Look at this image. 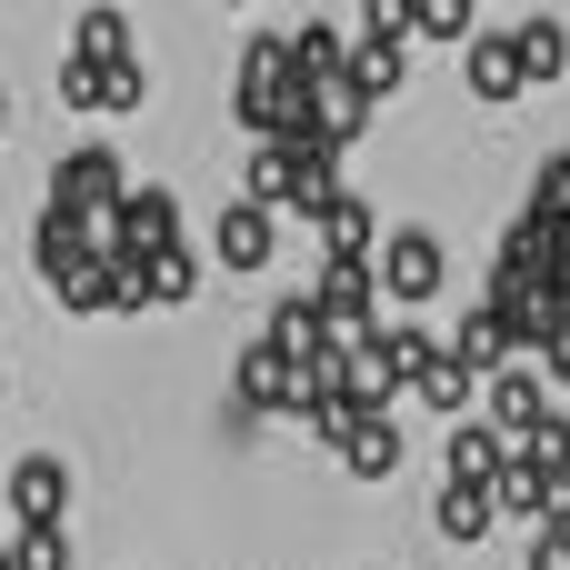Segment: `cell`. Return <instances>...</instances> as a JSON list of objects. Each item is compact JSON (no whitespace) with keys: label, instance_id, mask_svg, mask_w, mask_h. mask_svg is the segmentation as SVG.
Listing matches in <instances>:
<instances>
[{"label":"cell","instance_id":"1","mask_svg":"<svg viewBox=\"0 0 570 570\" xmlns=\"http://www.w3.org/2000/svg\"><path fill=\"white\" fill-rule=\"evenodd\" d=\"M230 110H240V130H250V140H311V130H321V80L301 70L291 30H261V40L240 50Z\"/></svg>","mask_w":570,"mask_h":570},{"label":"cell","instance_id":"2","mask_svg":"<svg viewBox=\"0 0 570 570\" xmlns=\"http://www.w3.org/2000/svg\"><path fill=\"white\" fill-rule=\"evenodd\" d=\"M170 240H180V200H170L160 180H140V190L100 220V250H110V261H130V271H140L150 250H170Z\"/></svg>","mask_w":570,"mask_h":570},{"label":"cell","instance_id":"3","mask_svg":"<svg viewBox=\"0 0 570 570\" xmlns=\"http://www.w3.org/2000/svg\"><path fill=\"white\" fill-rule=\"evenodd\" d=\"M381 291H391L401 311L441 301V291H451V250H441V230H421V220L391 230V240H381Z\"/></svg>","mask_w":570,"mask_h":570},{"label":"cell","instance_id":"4","mask_svg":"<svg viewBox=\"0 0 570 570\" xmlns=\"http://www.w3.org/2000/svg\"><path fill=\"white\" fill-rule=\"evenodd\" d=\"M50 200H60V210H90V220H110V210L130 200V170H120L100 140H80V150H60V160H50Z\"/></svg>","mask_w":570,"mask_h":570},{"label":"cell","instance_id":"5","mask_svg":"<svg viewBox=\"0 0 570 570\" xmlns=\"http://www.w3.org/2000/svg\"><path fill=\"white\" fill-rule=\"evenodd\" d=\"M311 301H321V321H331L341 341H371V331H381V261H331Z\"/></svg>","mask_w":570,"mask_h":570},{"label":"cell","instance_id":"6","mask_svg":"<svg viewBox=\"0 0 570 570\" xmlns=\"http://www.w3.org/2000/svg\"><path fill=\"white\" fill-rule=\"evenodd\" d=\"M230 401H240V411H261V421H271V411H301V361L261 331V341L230 361Z\"/></svg>","mask_w":570,"mask_h":570},{"label":"cell","instance_id":"7","mask_svg":"<svg viewBox=\"0 0 570 570\" xmlns=\"http://www.w3.org/2000/svg\"><path fill=\"white\" fill-rule=\"evenodd\" d=\"M30 261H40V281L60 291L70 271H90V261H100V220H90V210H60V200H50V210L30 220Z\"/></svg>","mask_w":570,"mask_h":570},{"label":"cell","instance_id":"8","mask_svg":"<svg viewBox=\"0 0 570 570\" xmlns=\"http://www.w3.org/2000/svg\"><path fill=\"white\" fill-rule=\"evenodd\" d=\"M461 80H471V100H521V90H531L521 30H471V40H461Z\"/></svg>","mask_w":570,"mask_h":570},{"label":"cell","instance_id":"9","mask_svg":"<svg viewBox=\"0 0 570 570\" xmlns=\"http://www.w3.org/2000/svg\"><path fill=\"white\" fill-rule=\"evenodd\" d=\"M70 511V461L60 451H20L10 461V531H40Z\"/></svg>","mask_w":570,"mask_h":570},{"label":"cell","instance_id":"10","mask_svg":"<svg viewBox=\"0 0 570 570\" xmlns=\"http://www.w3.org/2000/svg\"><path fill=\"white\" fill-rule=\"evenodd\" d=\"M210 250H220V271H271V250H281V210L240 190V200L220 210V240H210Z\"/></svg>","mask_w":570,"mask_h":570},{"label":"cell","instance_id":"11","mask_svg":"<svg viewBox=\"0 0 570 570\" xmlns=\"http://www.w3.org/2000/svg\"><path fill=\"white\" fill-rule=\"evenodd\" d=\"M501 471H511V431H501V421H451L441 481H501Z\"/></svg>","mask_w":570,"mask_h":570},{"label":"cell","instance_id":"12","mask_svg":"<svg viewBox=\"0 0 570 570\" xmlns=\"http://www.w3.org/2000/svg\"><path fill=\"white\" fill-rule=\"evenodd\" d=\"M351 80H361L371 100H391V90L411 80V30H371V20H361V40H351Z\"/></svg>","mask_w":570,"mask_h":570},{"label":"cell","instance_id":"13","mask_svg":"<svg viewBox=\"0 0 570 570\" xmlns=\"http://www.w3.org/2000/svg\"><path fill=\"white\" fill-rule=\"evenodd\" d=\"M331 200H341V150L331 140H291V210L321 220Z\"/></svg>","mask_w":570,"mask_h":570},{"label":"cell","instance_id":"14","mask_svg":"<svg viewBox=\"0 0 570 570\" xmlns=\"http://www.w3.org/2000/svg\"><path fill=\"white\" fill-rule=\"evenodd\" d=\"M321 240H331V261H381L391 230H381V210H371L361 190H341V200L321 210Z\"/></svg>","mask_w":570,"mask_h":570},{"label":"cell","instance_id":"15","mask_svg":"<svg viewBox=\"0 0 570 570\" xmlns=\"http://www.w3.org/2000/svg\"><path fill=\"white\" fill-rule=\"evenodd\" d=\"M491 421L521 441V431H541L551 421V371H491Z\"/></svg>","mask_w":570,"mask_h":570},{"label":"cell","instance_id":"16","mask_svg":"<svg viewBox=\"0 0 570 570\" xmlns=\"http://www.w3.org/2000/svg\"><path fill=\"white\" fill-rule=\"evenodd\" d=\"M431 521H441V541L471 551V541L501 521V491H491V481H441V511H431Z\"/></svg>","mask_w":570,"mask_h":570},{"label":"cell","instance_id":"17","mask_svg":"<svg viewBox=\"0 0 570 570\" xmlns=\"http://www.w3.org/2000/svg\"><path fill=\"white\" fill-rule=\"evenodd\" d=\"M70 50H80V60H140V30H130L120 0H90L80 30H70Z\"/></svg>","mask_w":570,"mask_h":570},{"label":"cell","instance_id":"18","mask_svg":"<svg viewBox=\"0 0 570 570\" xmlns=\"http://www.w3.org/2000/svg\"><path fill=\"white\" fill-rule=\"evenodd\" d=\"M501 271H531V281H551V271H561V220L521 210V220L501 230Z\"/></svg>","mask_w":570,"mask_h":570},{"label":"cell","instance_id":"19","mask_svg":"<svg viewBox=\"0 0 570 570\" xmlns=\"http://www.w3.org/2000/svg\"><path fill=\"white\" fill-rule=\"evenodd\" d=\"M190 291H200V250H190V240H170V250L140 261V311H170V301H190Z\"/></svg>","mask_w":570,"mask_h":570},{"label":"cell","instance_id":"20","mask_svg":"<svg viewBox=\"0 0 570 570\" xmlns=\"http://www.w3.org/2000/svg\"><path fill=\"white\" fill-rule=\"evenodd\" d=\"M361 130H371V90H361L351 70H341V80H321V130H311V140H331V150H351Z\"/></svg>","mask_w":570,"mask_h":570},{"label":"cell","instance_id":"21","mask_svg":"<svg viewBox=\"0 0 570 570\" xmlns=\"http://www.w3.org/2000/svg\"><path fill=\"white\" fill-rule=\"evenodd\" d=\"M341 471H351V481H391V471H401V431H391V411H371V421L341 441Z\"/></svg>","mask_w":570,"mask_h":570},{"label":"cell","instance_id":"22","mask_svg":"<svg viewBox=\"0 0 570 570\" xmlns=\"http://www.w3.org/2000/svg\"><path fill=\"white\" fill-rule=\"evenodd\" d=\"M451 351H461V361L491 381V371L511 361V331H501V311H491V301H471V311H461V341H451Z\"/></svg>","mask_w":570,"mask_h":570},{"label":"cell","instance_id":"23","mask_svg":"<svg viewBox=\"0 0 570 570\" xmlns=\"http://www.w3.org/2000/svg\"><path fill=\"white\" fill-rule=\"evenodd\" d=\"M471 381H481V371H471V361H461V351L441 341V361L421 371V401H431L441 421H461V411H471Z\"/></svg>","mask_w":570,"mask_h":570},{"label":"cell","instance_id":"24","mask_svg":"<svg viewBox=\"0 0 570 570\" xmlns=\"http://www.w3.org/2000/svg\"><path fill=\"white\" fill-rule=\"evenodd\" d=\"M291 50H301V70H311V80H341V70H351V40H341L331 20H301V30H291Z\"/></svg>","mask_w":570,"mask_h":570},{"label":"cell","instance_id":"25","mask_svg":"<svg viewBox=\"0 0 570 570\" xmlns=\"http://www.w3.org/2000/svg\"><path fill=\"white\" fill-rule=\"evenodd\" d=\"M411 30H421V40H451V50H461V40L481 30V0H411Z\"/></svg>","mask_w":570,"mask_h":570},{"label":"cell","instance_id":"26","mask_svg":"<svg viewBox=\"0 0 570 570\" xmlns=\"http://www.w3.org/2000/svg\"><path fill=\"white\" fill-rule=\"evenodd\" d=\"M60 100H70V110H110V60L60 50Z\"/></svg>","mask_w":570,"mask_h":570},{"label":"cell","instance_id":"27","mask_svg":"<svg viewBox=\"0 0 570 570\" xmlns=\"http://www.w3.org/2000/svg\"><path fill=\"white\" fill-rule=\"evenodd\" d=\"M541 471H551V461H531V451H511V471H501V481H491V491H501V511H511V521H541Z\"/></svg>","mask_w":570,"mask_h":570},{"label":"cell","instance_id":"28","mask_svg":"<svg viewBox=\"0 0 570 570\" xmlns=\"http://www.w3.org/2000/svg\"><path fill=\"white\" fill-rule=\"evenodd\" d=\"M521 60H531V80H561L570 70V30L561 20H521Z\"/></svg>","mask_w":570,"mask_h":570},{"label":"cell","instance_id":"29","mask_svg":"<svg viewBox=\"0 0 570 570\" xmlns=\"http://www.w3.org/2000/svg\"><path fill=\"white\" fill-rule=\"evenodd\" d=\"M250 200L291 210V140H261V150H250Z\"/></svg>","mask_w":570,"mask_h":570},{"label":"cell","instance_id":"30","mask_svg":"<svg viewBox=\"0 0 570 570\" xmlns=\"http://www.w3.org/2000/svg\"><path fill=\"white\" fill-rule=\"evenodd\" d=\"M531 210L570 230V150H551V160H541V180H531Z\"/></svg>","mask_w":570,"mask_h":570},{"label":"cell","instance_id":"31","mask_svg":"<svg viewBox=\"0 0 570 570\" xmlns=\"http://www.w3.org/2000/svg\"><path fill=\"white\" fill-rule=\"evenodd\" d=\"M20 541V570H70V531L60 521H40V531H10Z\"/></svg>","mask_w":570,"mask_h":570},{"label":"cell","instance_id":"32","mask_svg":"<svg viewBox=\"0 0 570 570\" xmlns=\"http://www.w3.org/2000/svg\"><path fill=\"white\" fill-rule=\"evenodd\" d=\"M511 451H531V461H551V471H561V461H570V421L551 411V421H541V431H521Z\"/></svg>","mask_w":570,"mask_h":570},{"label":"cell","instance_id":"33","mask_svg":"<svg viewBox=\"0 0 570 570\" xmlns=\"http://www.w3.org/2000/svg\"><path fill=\"white\" fill-rule=\"evenodd\" d=\"M541 531H570V461L541 471Z\"/></svg>","mask_w":570,"mask_h":570},{"label":"cell","instance_id":"34","mask_svg":"<svg viewBox=\"0 0 570 570\" xmlns=\"http://www.w3.org/2000/svg\"><path fill=\"white\" fill-rule=\"evenodd\" d=\"M150 100V70L140 60H110V110H140Z\"/></svg>","mask_w":570,"mask_h":570},{"label":"cell","instance_id":"35","mask_svg":"<svg viewBox=\"0 0 570 570\" xmlns=\"http://www.w3.org/2000/svg\"><path fill=\"white\" fill-rule=\"evenodd\" d=\"M531 570H570V531H541L531 541Z\"/></svg>","mask_w":570,"mask_h":570},{"label":"cell","instance_id":"36","mask_svg":"<svg viewBox=\"0 0 570 570\" xmlns=\"http://www.w3.org/2000/svg\"><path fill=\"white\" fill-rule=\"evenodd\" d=\"M0 570H20V541H10V531H0Z\"/></svg>","mask_w":570,"mask_h":570},{"label":"cell","instance_id":"37","mask_svg":"<svg viewBox=\"0 0 570 570\" xmlns=\"http://www.w3.org/2000/svg\"><path fill=\"white\" fill-rule=\"evenodd\" d=\"M551 381H561V391H570V361H551Z\"/></svg>","mask_w":570,"mask_h":570},{"label":"cell","instance_id":"38","mask_svg":"<svg viewBox=\"0 0 570 570\" xmlns=\"http://www.w3.org/2000/svg\"><path fill=\"white\" fill-rule=\"evenodd\" d=\"M0 130H10V90H0Z\"/></svg>","mask_w":570,"mask_h":570},{"label":"cell","instance_id":"39","mask_svg":"<svg viewBox=\"0 0 570 570\" xmlns=\"http://www.w3.org/2000/svg\"><path fill=\"white\" fill-rule=\"evenodd\" d=\"M220 10H240V0H220Z\"/></svg>","mask_w":570,"mask_h":570},{"label":"cell","instance_id":"40","mask_svg":"<svg viewBox=\"0 0 570 570\" xmlns=\"http://www.w3.org/2000/svg\"><path fill=\"white\" fill-rule=\"evenodd\" d=\"M0 391H10V381H0Z\"/></svg>","mask_w":570,"mask_h":570}]
</instances>
